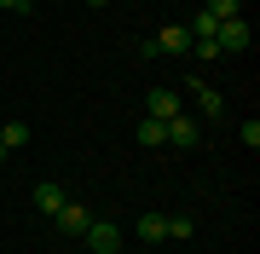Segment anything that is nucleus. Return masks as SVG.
I'll use <instances>...</instances> for the list:
<instances>
[{"label": "nucleus", "mask_w": 260, "mask_h": 254, "mask_svg": "<svg viewBox=\"0 0 260 254\" xmlns=\"http://www.w3.org/2000/svg\"><path fill=\"white\" fill-rule=\"evenodd\" d=\"M168 144H179V151H197V144H203V116H185V110H179L174 122H168Z\"/></svg>", "instance_id": "obj_1"}, {"label": "nucleus", "mask_w": 260, "mask_h": 254, "mask_svg": "<svg viewBox=\"0 0 260 254\" xmlns=\"http://www.w3.org/2000/svg\"><path fill=\"white\" fill-rule=\"evenodd\" d=\"M145 52L156 58V52H191V29L185 23H168V29H156V35L145 41Z\"/></svg>", "instance_id": "obj_2"}, {"label": "nucleus", "mask_w": 260, "mask_h": 254, "mask_svg": "<svg viewBox=\"0 0 260 254\" xmlns=\"http://www.w3.org/2000/svg\"><path fill=\"white\" fill-rule=\"evenodd\" d=\"M214 41H220V52H249V18H243V12H237V18H225L220 29H214Z\"/></svg>", "instance_id": "obj_3"}, {"label": "nucleus", "mask_w": 260, "mask_h": 254, "mask_svg": "<svg viewBox=\"0 0 260 254\" xmlns=\"http://www.w3.org/2000/svg\"><path fill=\"white\" fill-rule=\"evenodd\" d=\"M81 243L93 248V254H116V248H121V231L110 226V220H99V214H93V226L81 231Z\"/></svg>", "instance_id": "obj_4"}, {"label": "nucleus", "mask_w": 260, "mask_h": 254, "mask_svg": "<svg viewBox=\"0 0 260 254\" xmlns=\"http://www.w3.org/2000/svg\"><path fill=\"white\" fill-rule=\"evenodd\" d=\"M52 220H58V231H64V237H81L87 226H93V208H81V202H64Z\"/></svg>", "instance_id": "obj_5"}, {"label": "nucleus", "mask_w": 260, "mask_h": 254, "mask_svg": "<svg viewBox=\"0 0 260 254\" xmlns=\"http://www.w3.org/2000/svg\"><path fill=\"white\" fill-rule=\"evenodd\" d=\"M145 116H156V122H174V116H179V93H174V87H150Z\"/></svg>", "instance_id": "obj_6"}, {"label": "nucleus", "mask_w": 260, "mask_h": 254, "mask_svg": "<svg viewBox=\"0 0 260 254\" xmlns=\"http://www.w3.org/2000/svg\"><path fill=\"white\" fill-rule=\"evenodd\" d=\"M29 202L41 208V214H58L70 197H64V185H52V179H35V191H29Z\"/></svg>", "instance_id": "obj_7"}, {"label": "nucleus", "mask_w": 260, "mask_h": 254, "mask_svg": "<svg viewBox=\"0 0 260 254\" xmlns=\"http://www.w3.org/2000/svg\"><path fill=\"white\" fill-rule=\"evenodd\" d=\"M191 93H197V116H220V110H225V98L214 93L203 76H191Z\"/></svg>", "instance_id": "obj_8"}, {"label": "nucleus", "mask_w": 260, "mask_h": 254, "mask_svg": "<svg viewBox=\"0 0 260 254\" xmlns=\"http://www.w3.org/2000/svg\"><path fill=\"white\" fill-rule=\"evenodd\" d=\"M139 144H145V151H162V144H168V122L145 116V122H139Z\"/></svg>", "instance_id": "obj_9"}, {"label": "nucleus", "mask_w": 260, "mask_h": 254, "mask_svg": "<svg viewBox=\"0 0 260 254\" xmlns=\"http://www.w3.org/2000/svg\"><path fill=\"white\" fill-rule=\"evenodd\" d=\"M139 243H168V214H145L139 220Z\"/></svg>", "instance_id": "obj_10"}, {"label": "nucleus", "mask_w": 260, "mask_h": 254, "mask_svg": "<svg viewBox=\"0 0 260 254\" xmlns=\"http://www.w3.org/2000/svg\"><path fill=\"white\" fill-rule=\"evenodd\" d=\"M0 144H6V151H23V144H29V127L23 122H0Z\"/></svg>", "instance_id": "obj_11"}, {"label": "nucleus", "mask_w": 260, "mask_h": 254, "mask_svg": "<svg viewBox=\"0 0 260 254\" xmlns=\"http://www.w3.org/2000/svg\"><path fill=\"white\" fill-rule=\"evenodd\" d=\"M203 12H208L214 23H225V18H237V12H243V0H208Z\"/></svg>", "instance_id": "obj_12"}, {"label": "nucleus", "mask_w": 260, "mask_h": 254, "mask_svg": "<svg viewBox=\"0 0 260 254\" xmlns=\"http://www.w3.org/2000/svg\"><path fill=\"white\" fill-rule=\"evenodd\" d=\"M191 52L203 58V64H214V58H225V52H220V41H191Z\"/></svg>", "instance_id": "obj_13"}, {"label": "nucleus", "mask_w": 260, "mask_h": 254, "mask_svg": "<svg viewBox=\"0 0 260 254\" xmlns=\"http://www.w3.org/2000/svg\"><path fill=\"white\" fill-rule=\"evenodd\" d=\"M197 226H191V220H179V214H168V237H179V243H185V237H191Z\"/></svg>", "instance_id": "obj_14"}, {"label": "nucleus", "mask_w": 260, "mask_h": 254, "mask_svg": "<svg viewBox=\"0 0 260 254\" xmlns=\"http://www.w3.org/2000/svg\"><path fill=\"white\" fill-rule=\"evenodd\" d=\"M237 139H243V144H249V151H254V144H260V122H254V116H249V122H243V127H237Z\"/></svg>", "instance_id": "obj_15"}, {"label": "nucleus", "mask_w": 260, "mask_h": 254, "mask_svg": "<svg viewBox=\"0 0 260 254\" xmlns=\"http://www.w3.org/2000/svg\"><path fill=\"white\" fill-rule=\"evenodd\" d=\"M0 6H6V12H18V18H29V12H35L29 0H0Z\"/></svg>", "instance_id": "obj_16"}, {"label": "nucleus", "mask_w": 260, "mask_h": 254, "mask_svg": "<svg viewBox=\"0 0 260 254\" xmlns=\"http://www.w3.org/2000/svg\"><path fill=\"white\" fill-rule=\"evenodd\" d=\"M6 156H12V151H6V144H0V168H6Z\"/></svg>", "instance_id": "obj_17"}, {"label": "nucleus", "mask_w": 260, "mask_h": 254, "mask_svg": "<svg viewBox=\"0 0 260 254\" xmlns=\"http://www.w3.org/2000/svg\"><path fill=\"white\" fill-rule=\"evenodd\" d=\"M87 6H110V0H87Z\"/></svg>", "instance_id": "obj_18"}, {"label": "nucleus", "mask_w": 260, "mask_h": 254, "mask_svg": "<svg viewBox=\"0 0 260 254\" xmlns=\"http://www.w3.org/2000/svg\"><path fill=\"white\" fill-rule=\"evenodd\" d=\"M0 41H6V35H0Z\"/></svg>", "instance_id": "obj_19"}]
</instances>
